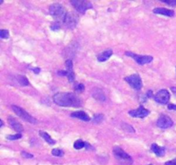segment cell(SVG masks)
Here are the masks:
<instances>
[{
  "instance_id": "obj_16",
  "label": "cell",
  "mask_w": 176,
  "mask_h": 165,
  "mask_svg": "<svg viewBox=\"0 0 176 165\" xmlns=\"http://www.w3.org/2000/svg\"><path fill=\"white\" fill-rule=\"evenodd\" d=\"M71 117L73 118H77L81 120H84V121H89L90 120V118L88 116L87 113L84 112V111H77V112H74L70 114Z\"/></svg>"
},
{
  "instance_id": "obj_15",
  "label": "cell",
  "mask_w": 176,
  "mask_h": 165,
  "mask_svg": "<svg viewBox=\"0 0 176 165\" xmlns=\"http://www.w3.org/2000/svg\"><path fill=\"white\" fill-rule=\"evenodd\" d=\"M153 12L155 14L162 15V16H174V11L172 9H165V8H156L153 9Z\"/></svg>"
},
{
  "instance_id": "obj_30",
  "label": "cell",
  "mask_w": 176,
  "mask_h": 165,
  "mask_svg": "<svg viewBox=\"0 0 176 165\" xmlns=\"http://www.w3.org/2000/svg\"><path fill=\"white\" fill-rule=\"evenodd\" d=\"M22 156H23V158H33L34 157L32 154L27 153L26 151H22Z\"/></svg>"
},
{
  "instance_id": "obj_9",
  "label": "cell",
  "mask_w": 176,
  "mask_h": 165,
  "mask_svg": "<svg viewBox=\"0 0 176 165\" xmlns=\"http://www.w3.org/2000/svg\"><path fill=\"white\" fill-rule=\"evenodd\" d=\"M154 99L158 103L167 104L170 100V94L167 90L162 89V90H159L157 93L155 95Z\"/></svg>"
},
{
  "instance_id": "obj_26",
  "label": "cell",
  "mask_w": 176,
  "mask_h": 165,
  "mask_svg": "<svg viewBox=\"0 0 176 165\" xmlns=\"http://www.w3.org/2000/svg\"><path fill=\"white\" fill-rule=\"evenodd\" d=\"M103 119H104V116L102 114H97V115H95V117L93 119V121L95 123H101Z\"/></svg>"
},
{
  "instance_id": "obj_28",
  "label": "cell",
  "mask_w": 176,
  "mask_h": 165,
  "mask_svg": "<svg viewBox=\"0 0 176 165\" xmlns=\"http://www.w3.org/2000/svg\"><path fill=\"white\" fill-rule=\"evenodd\" d=\"M60 28V23L59 22H54L51 25V29L52 30H59Z\"/></svg>"
},
{
  "instance_id": "obj_17",
  "label": "cell",
  "mask_w": 176,
  "mask_h": 165,
  "mask_svg": "<svg viewBox=\"0 0 176 165\" xmlns=\"http://www.w3.org/2000/svg\"><path fill=\"white\" fill-rule=\"evenodd\" d=\"M150 150L157 156H162L165 155V148L159 146L156 144H152L151 147H150Z\"/></svg>"
},
{
  "instance_id": "obj_27",
  "label": "cell",
  "mask_w": 176,
  "mask_h": 165,
  "mask_svg": "<svg viewBox=\"0 0 176 165\" xmlns=\"http://www.w3.org/2000/svg\"><path fill=\"white\" fill-rule=\"evenodd\" d=\"M122 127L124 128V130L125 131H127V132H134L135 130L133 128L131 127V126H129L128 124H126V123H123V126H122Z\"/></svg>"
},
{
  "instance_id": "obj_35",
  "label": "cell",
  "mask_w": 176,
  "mask_h": 165,
  "mask_svg": "<svg viewBox=\"0 0 176 165\" xmlns=\"http://www.w3.org/2000/svg\"><path fill=\"white\" fill-rule=\"evenodd\" d=\"M32 71H34V73H36V74H38V73L40 72V71H41V69H40V68H38V67H37V68H33Z\"/></svg>"
},
{
  "instance_id": "obj_4",
  "label": "cell",
  "mask_w": 176,
  "mask_h": 165,
  "mask_svg": "<svg viewBox=\"0 0 176 165\" xmlns=\"http://www.w3.org/2000/svg\"><path fill=\"white\" fill-rule=\"evenodd\" d=\"M11 108L13 109V111L16 113V114L18 115L21 119H23V120H25V121H27V122L31 123V124H34V125L37 123V120H36V119L34 118L27 111H25V110L22 109V108L17 107V106H12Z\"/></svg>"
},
{
  "instance_id": "obj_13",
  "label": "cell",
  "mask_w": 176,
  "mask_h": 165,
  "mask_svg": "<svg viewBox=\"0 0 176 165\" xmlns=\"http://www.w3.org/2000/svg\"><path fill=\"white\" fill-rule=\"evenodd\" d=\"M65 66H66V71H68V80L70 83H72L75 79V74L73 72V65H72V61L70 59H67L65 62Z\"/></svg>"
},
{
  "instance_id": "obj_32",
  "label": "cell",
  "mask_w": 176,
  "mask_h": 165,
  "mask_svg": "<svg viewBox=\"0 0 176 165\" xmlns=\"http://www.w3.org/2000/svg\"><path fill=\"white\" fill-rule=\"evenodd\" d=\"M164 165H176V159L172 161H168L167 163H165V164Z\"/></svg>"
},
{
  "instance_id": "obj_2",
  "label": "cell",
  "mask_w": 176,
  "mask_h": 165,
  "mask_svg": "<svg viewBox=\"0 0 176 165\" xmlns=\"http://www.w3.org/2000/svg\"><path fill=\"white\" fill-rule=\"evenodd\" d=\"M49 13L53 18L55 19L56 22L64 23V20L65 18V16L67 14L65 7L59 3H55L50 5L49 7Z\"/></svg>"
},
{
  "instance_id": "obj_31",
  "label": "cell",
  "mask_w": 176,
  "mask_h": 165,
  "mask_svg": "<svg viewBox=\"0 0 176 165\" xmlns=\"http://www.w3.org/2000/svg\"><path fill=\"white\" fill-rule=\"evenodd\" d=\"M58 74L59 76H63V77H64V76L67 77V76H68V71H66V70H65V71H58Z\"/></svg>"
},
{
  "instance_id": "obj_18",
  "label": "cell",
  "mask_w": 176,
  "mask_h": 165,
  "mask_svg": "<svg viewBox=\"0 0 176 165\" xmlns=\"http://www.w3.org/2000/svg\"><path fill=\"white\" fill-rule=\"evenodd\" d=\"M113 55V50L112 49H108L104 52H101L97 56V59L99 62H104L107 60L110 57Z\"/></svg>"
},
{
  "instance_id": "obj_8",
  "label": "cell",
  "mask_w": 176,
  "mask_h": 165,
  "mask_svg": "<svg viewBox=\"0 0 176 165\" xmlns=\"http://www.w3.org/2000/svg\"><path fill=\"white\" fill-rule=\"evenodd\" d=\"M126 56L131 57L135 61L137 62L138 65H144V64H149L153 60V57L149 55H140V54H135L131 52H125Z\"/></svg>"
},
{
  "instance_id": "obj_5",
  "label": "cell",
  "mask_w": 176,
  "mask_h": 165,
  "mask_svg": "<svg viewBox=\"0 0 176 165\" xmlns=\"http://www.w3.org/2000/svg\"><path fill=\"white\" fill-rule=\"evenodd\" d=\"M78 15L76 14L73 11H70V12H67V14L65 16V18L64 20V24H65L66 28L72 29V28H76V26L78 23Z\"/></svg>"
},
{
  "instance_id": "obj_33",
  "label": "cell",
  "mask_w": 176,
  "mask_h": 165,
  "mask_svg": "<svg viewBox=\"0 0 176 165\" xmlns=\"http://www.w3.org/2000/svg\"><path fill=\"white\" fill-rule=\"evenodd\" d=\"M167 109L176 111V105H174V104H169V105L167 106Z\"/></svg>"
},
{
  "instance_id": "obj_11",
  "label": "cell",
  "mask_w": 176,
  "mask_h": 165,
  "mask_svg": "<svg viewBox=\"0 0 176 165\" xmlns=\"http://www.w3.org/2000/svg\"><path fill=\"white\" fill-rule=\"evenodd\" d=\"M149 113H150L149 110L145 109L142 105L139 106L138 109H134V110H131V111L128 112V113L133 118H144V117L148 116Z\"/></svg>"
},
{
  "instance_id": "obj_1",
  "label": "cell",
  "mask_w": 176,
  "mask_h": 165,
  "mask_svg": "<svg viewBox=\"0 0 176 165\" xmlns=\"http://www.w3.org/2000/svg\"><path fill=\"white\" fill-rule=\"evenodd\" d=\"M53 102L61 107L78 108L82 105V101L73 93L59 92L53 95Z\"/></svg>"
},
{
  "instance_id": "obj_20",
  "label": "cell",
  "mask_w": 176,
  "mask_h": 165,
  "mask_svg": "<svg viewBox=\"0 0 176 165\" xmlns=\"http://www.w3.org/2000/svg\"><path fill=\"white\" fill-rule=\"evenodd\" d=\"M16 80L19 83V84L23 85V86H27V85H29V82L28 80L26 78V77L24 76H16Z\"/></svg>"
},
{
  "instance_id": "obj_19",
  "label": "cell",
  "mask_w": 176,
  "mask_h": 165,
  "mask_svg": "<svg viewBox=\"0 0 176 165\" xmlns=\"http://www.w3.org/2000/svg\"><path fill=\"white\" fill-rule=\"evenodd\" d=\"M39 134H40V136L45 140V141L48 144V145H55V140H53L52 138H51V136L48 134V133H46V132H43V131H40L39 132Z\"/></svg>"
},
{
  "instance_id": "obj_12",
  "label": "cell",
  "mask_w": 176,
  "mask_h": 165,
  "mask_svg": "<svg viewBox=\"0 0 176 165\" xmlns=\"http://www.w3.org/2000/svg\"><path fill=\"white\" fill-rule=\"evenodd\" d=\"M8 122H9V126L14 129L15 131H16L17 132H23V127L22 126V124H20L17 120H16L14 117L12 116H9L8 118Z\"/></svg>"
},
{
  "instance_id": "obj_34",
  "label": "cell",
  "mask_w": 176,
  "mask_h": 165,
  "mask_svg": "<svg viewBox=\"0 0 176 165\" xmlns=\"http://www.w3.org/2000/svg\"><path fill=\"white\" fill-rule=\"evenodd\" d=\"M153 96H155V95H153V92H152L151 90L148 91V93H147V97L150 98V97H153Z\"/></svg>"
},
{
  "instance_id": "obj_25",
  "label": "cell",
  "mask_w": 176,
  "mask_h": 165,
  "mask_svg": "<svg viewBox=\"0 0 176 165\" xmlns=\"http://www.w3.org/2000/svg\"><path fill=\"white\" fill-rule=\"evenodd\" d=\"M7 139L9 140H16V139H20L22 138V134L21 133H17V134H15V135H9L7 136Z\"/></svg>"
},
{
  "instance_id": "obj_6",
  "label": "cell",
  "mask_w": 176,
  "mask_h": 165,
  "mask_svg": "<svg viewBox=\"0 0 176 165\" xmlns=\"http://www.w3.org/2000/svg\"><path fill=\"white\" fill-rule=\"evenodd\" d=\"M70 4L73 5L75 9L80 13H85V11L88 9H92L93 5L90 2L85 0H71Z\"/></svg>"
},
{
  "instance_id": "obj_22",
  "label": "cell",
  "mask_w": 176,
  "mask_h": 165,
  "mask_svg": "<svg viewBox=\"0 0 176 165\" xmlns=\"http://www.w3.org/2000/svg\"><path fill=\"white\" fill-rule=\"evenodd\" d=\"M84 90H85V86H84L83 84H79V83H77V84L75 85V90H76L77 92H78V93L84 92Z\"/></svg>"
},
{
  "instance_id": "obj_23",
  "label": "cell",
  "mask_w": 176,
  "mask_h": 165,
  "mask_svg": "<svg viewBox=\"0 0 176 165\" xmlns=\"http://www.w3.org/2000/svg\"><path fill=\"white\" fill-rule=\"evenodd\" d=\"M52 154L55 156H64V151H61L59 149H53L52 151Z\"/></svg>"
},
{
  "instance_id": "obj_10",
  "label": "cell",
  "mask_w": 176,
  "mask_h": 165,
  "mask_svg": "<svg viewBox=\"0 0 176 165\" xmlns=\"http://www.w3.org/2000/svg\"><path fill=\"white\" fill-rule=\"evenodd\" d=\"M173 124H174V122L171 119L169 118L167 115H164V114H162L156 121V125H157L158 127L162 128V129L170 128L173 126Z\"/></svg>"
},
{
  "instance_id": "obj_21",
  "label": "cell",
  "mask_w": 176,
  "mask_h": 165,
  "mask_svg": "<svg viewBox=\"0 0 176 165\" xmlns=\"http://www.w3.org/2000/svg\"><path fill=\"white\" fill-rule=\"evenodd\" d=\"M86 145H87L86 142L79 139V140H77V141L74 143V148L77 149V150H80V149H83L84 147H86Z\"/></svg>"
},
{
  "instance_id": "obj_3",
  "label": "cell",
  "mask_w": 176,
  "mask_h": 165,
  "mask_svg": "<svg viewBox=\"0 0 176 165\" xmlns=\"http://www.w3.org/2000/svg\"><path fill=\"white\" fill-rule=\"evenodd\" d=\"M114 157L122 165H131L133 161L131 156H129L124 150H122L120 147L115 146L113 150Z\"/></svg>"
},
{
  "instance_id": "obj_7",
  "label": "cell",
  "mask_w": 176,
  "mask_h": 165,
  "mask_svg": "<svg viewBox=\"0 0 176 165\" xmlns=\"http://www.w3.org/2000/svg\"><path fill=\"white\" fill-rule=\"evenodd\" d=\"M125 81L126 83H128V84L130 85L131 88H133L136 90H141L143 85L141 77H139L138 74H132V75L128 76L125 77Z\"/></svg>"
},
{
  "instance_id": "obj_14",
  "label": "cell",
  "mask_w": 176,
  "mask_h": 165,
  "mask_svg": "<svg viewBox=\"0 0 176 165\" xmlns=\"http://www.w3.org/2000/svg\"><path fill=\"white\" fill-rule=\"evenodd\" d=\"M92 95L95 99L101 101V102H105L106 101V95L103 92L102 89L99 88H94L92 90Z\"/></svg>"
},
{
  "instance_id": "obj_29",
  "label": "cell",
  "mask_w": 176,
  "mask_h": 165,
  "mask_svg": "<svg viewBox=\"0 0 176 165\" xmlns=\"http://www.w3.org/2000/svg\"><path fill=\"white\" fill-rule=\"evenodd\" d=\"M162 2L168 5H171V6H175L176 5V0H162Z\"/></svg>"
},
{
  "instance_id": "obj_24",
  "label": "cell",
  "mask_w": 176,
  "mask_h": 165,
  "mask_svg": "<svg viewBox=\"0 0 176 165\" xmlns=\"http://www.w3.org/2000/svg\"><path fill=\"white\" fill-rule=\"evenodd\" d=\"M0 37L2 39H8L9 37V33L6 29H2L0 31Z\"/></svg>"
}]
</instances>
